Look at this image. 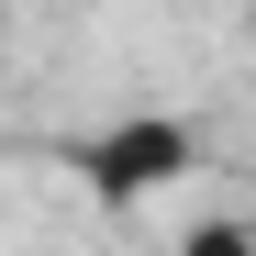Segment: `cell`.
Masks as SVG:
<instances>
[{"mask_svg":"<svg viewBox=\"0 0 256 256\" xmlns=\"http://www.w3.org/2000/svg\"><path fill=\"white\" fill-rule=\"evenodd\" d=\"M200 122L190 112H122L100 122V134H78V190H90L100 212H145L156 190H178L190 167H200Z\"/></svg>","mask_w":256,"mask_h":256,"instance_id":"6da1fadb","label":"cell"},{"mask_svg":"<svg viewBox=\"0 0 256 256\" xmlns=\"http://www.w3.org/2000/svg\"><path fill=\"white\" fill-rule=\"evenodd\" d=\"M178 256H256V223H234V212H223V223H190Z\"/></svg>","mask_w":256,"mask_h":256,"instance_id":"7a4b0ae2","label":"cell"}]
</instances>
